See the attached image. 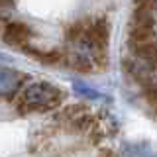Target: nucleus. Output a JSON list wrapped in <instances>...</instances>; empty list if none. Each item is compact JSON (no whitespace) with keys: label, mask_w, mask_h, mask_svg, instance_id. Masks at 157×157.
<instances>
[{"label":"nucleus","mask_w":157,"mask_h":157,"mask_svg":"<svg viewBox=\"0 0 157 157\" xmlns=\"http://www.w3.org/2000/svg\"><path fill=\"white\" fill-rule=\"evenodd\" d=\"M65 100V90L51 82H32L18 94L16 104L22 112H43L61 106Z\"/></svg>","instance_id":"f257e3e1"},{"label":"nucleus","mask_w":157,"mask_h":157,"mask_svg":"<svg viewBox=\"0 0 157 157\" xmlns=\"http://www.w3.org/2000/svg\"><path fill=\"white\" fill-rule=\"evenodd\" d=\"M24 82H26V73L16 71V69H8V67H0V96L4 98L16 96Z\"/></svg>","instance_id":"f03ea898"},{"label":"nucleus","mask_w":157,"mask_h":157,"mask_svg":"<svg viewBox=\"0 0 157 157\" xmlns=\"http://www.w3.org/2000/svg\"><path fill=\"white\" fill-rule=\"evenodd\" d=\"M4 41L8 45H16V47H24L29 43L32 39V29H29L26 24L22 22H14V24H8L4 28Z\"/></svg>","instance_id":"7ed1b4c3"},{"label":"nucleus","mask_w":157,"mask_h":157,"mask_svg":"<svg viewBox=\"0 0 157 157\" xmlns=\"http://www.w3.org/2000/svg\"><path fill=\"white\" fill-rule=\"evenodd\" d=\"M28 53H29V55H33L37 61H41V63H57L59 59H61V55H59L57 51L43 53V51H37V49H28Z\"/></svg>","instance_id":"20e7f679"},{"label":"nucleus","mask_w":157,"mask_h":157,"mask_svg":"<svg viewBox=\"0 0 157 157\" xmlns=\"http://www.w3.org/2000/svg\"><path fill=\"white\" fill-rule=\"evenodd\" d=\"M73 88L78 92V94H82V96H86V98H100V92L98 90H94V88H90L86 85V82H82V81H75L73 82Z\"/></svg>","instance_id":"39448f33"},{"label":"nucleus","mask_w":157,"mask_h":157,"mask_svg":"<svg viewBox=\"0 0 157 157\" xmlns=\"http://www.w3.org/2000/svg\"><path fill=\"white\" fill-rule=\"evenodd\" d=\"M145 98H147V102H149V106L157 112V88H147Z\"/></svg>","instance_id":"423d86ee"}]
</instances>
